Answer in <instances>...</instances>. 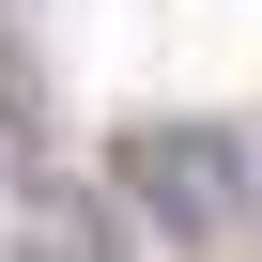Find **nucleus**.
I'll return each instance as SVG.
<instances>
[{
  "mask_svg": "<svg viewBox=\"0 0 262 262\" xmlns=\"http://www.w3.org/2000/svg\"><path fill=\"white\" fill-rule=\"evenodd\" d=\"M0 170H31V155H16V123H0Z\"/></svg>",
  "mask_w": 262,
  "mask_h": 262,
  "instance_id": "3",
  "label": "nucleus"
},
{
  "mask_svg": "<svg viewBox=\"0 0 262 262\" xmlns=\"http://www.w3.org/2000/svg\"><path fill=\"white\" fill-rule=\"evenodd\" d=\"M108 185L155 247H247V216H262V170H247L231 123H139L108 155Z\"/></svg>",
  "mask_w": 262,
  "mask_h": 262,
  "instance_id": "1",
  "label": "nucleus"
},
{
  "mask_svg": "<svg viewBox=\"0 0 262 262\" xmlns=\"http://www.w3.org/2000/svg\"><path fill=\"white\" fill-rule=\"evenodd\" d=\"M16 247H31V262H123L108 201H93V185H62V170H16Z\"/></svg>",
  "mask_w": 262,
  "mask_h": 262,
  "instance_id": "2",
  "label": "nucleus"
}]
</instances>
